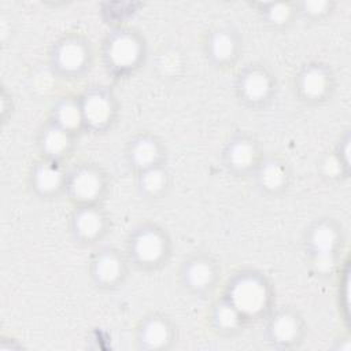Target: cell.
Wrapping results in <instances>:
<instances>
[{
  "instance_id": "1",
  "label": "cell",
  "mask_w": 351,
  "mask_h": 351,
  "mask_svg": "<svg viewBox=\"0 0 351 351\" xmlns=\"http://www.w3.org/2000/svg\"><path fill=\"white\" fill-rule=\"evenodd\" d=\"M223 296L245 321L266 317L271 306V288L266 277L254 270L236 273L226 284Z\"/></svg>"
},
{
  "instance_id": "2",
  "label": "cell",
  "mask_w": 351,
  "mask_h": 351,
  "mask_svg": "<svg viewBox=\"0 0 351 351\" xmlns=\"http://www.w3.org/2000/svg\"><path fill=\"white\" fill-rule=\"evenodd\" d=\"M171 251L167 232L152 222L133 228L126 240L125 255L129 263L141 270H156L166 265Z\"/></svg>"
},
{
  "instance_id": "3",
  "label": "cell",
  "mask_w": 351,
  "mask_h": 351,
  "mask_svg": "<svg viewBox=\"0 0 351 351\" xmlns=\"http://www.w3.org/2000/svg\"><path fill=\"white\" fill-rule=\"evenodd\" d=\"M343 233L339 223L332 218L314 221L304 234L306 251L311 270L318 277H329L337 267Z\"/></svg>"
},
{
  "instance_id": "4",
  "label": "cell",
  "mask_w": 351,
  "mask_h": 351,
  "mask_svg": "<svg viewBox=\"0 0 351 351\" xmlns=\"http://www.w3.org/2000/svg\"><path fill=\"white\" fill-rule=\"evenodd\" d=\"M103 58L110 70L126 74L140 67L145 58V43L132 29H117L104 40Z\"/></svg>"
},
{
  "instance_id": "5",
  "label": "cell",
  "mask_w": 351,
  "mask_h": 351,
  "mask_svg": "<svg viewBox=\"0 0 351 351\" xmlns=\"http://www.w3.org/2000/svg\"><path fill=\"white\" fill-rule=\"evenodd\" d=\"M90 62V45L81 36H64L51 48L49 63L53 73L60 77L77 78L89 69Z\"/></svg>"
},
{
  "instance_id": "6",
  "label": "cell",
  "mask_w": 351,
  "mask_h": 351,
  "mask_svg": "<svg viewBox=\"0 0 351 351\" xmlns=\"http://www.w3.org/2000/svg\"><path fill=\"white\" fill-rule=\"evenodd\" d=\"M106 189L104 173L92 163H81L67 173L64 193L74 207L99 204Z\"/></svg>"
},
{
  "instance_id": "7",
  "label": "cell",
  "mask_w": 351,
  "mask_h": 351,
  "mask_svg": "<svg viewBox=\"0 0 351 351\" xmlns=\"http://www.w3.org/2000/svg\"><path fill=\"white\" fill-rule=\"evenodd\" d=\"M276 90L271 73L261 64L244 67L236 80L237 97L250 107H262L269 103Z\"/></svg>"
},
{
  "instance_id": "8",
  "label": "cell",
  "mask_w": 351,
  "mask_h": 351,
  "mask_svg": "<svg viewBox=\"0 0 351 351\" xmlns=\"http://www.w3.org/2000/svg\"><path fill=\"white\" fill-rule=\"evenodd\" d=\"M128 258L112 247L99 248L89 263L92 282L101 289H111L121 285L126 277Z\"/></svg>"
},
{
  "instance_id": "9",
  "label": "cell",
  "mask_w": 351,
  "mask_h": 351,
  "mask_svg": "<svg viewBox=\"0 0 351 351\" xmlns=\"http://www.w3.org/2000/svg\"><path fill=\"white\" fill-rule=\"evenodd\" d=\"M178 278L185 291L195 296H203L215 287L218 266L210 256L195 254L181 263Z\"/></svg>"
},
{
  "instance_id": "10",
  "label": "cell",
  "mask_w": 351,
  "mask_h": 351,
  "mask_svg": "<svg viewBox=\"0 0 351 351\" xmlns=\"http://www.w3.org/2000/svg\"><path fill=\"white\" fill-rule=\"evenodd\" d=\"M78 99L86 129L101 132L110 128L117 115V103L108 90L92 88L84 92Z\"/></svg>"
},
{
  "instance_id": "11",
  "label": "cell",
  "mask_w": 351,
  "mask_h": 351,
  "mask_svg": "<svg viewBox=\"0 0 351 351\" xmlns=\"http://www.w3.org/2000/svg\"><path fill=\"white\" fill-rule=\"evenodd\" d=\"M306 332L303 318L292 308H280L269 315L266 322L267 340L281 350L296 347Z\"/></svg>"
},
{
  "instance_id": "12",
  "label": "cell",
  "mask_w": 351,
  "mask_h": 351,
  "mask_svg": "<svg viewBox=\"0 0 351 351\" xmlns=\"http://www.w3.org/2000/svg\"><path fill=\"white\" fill-rule=\"evenodd\" d=\"M134 341L138 350L163 351L174 341V326L169 317L160 313L144 315L134 330Z\"/></svg>"
},
{
  "instance_id": "13",
  "label": "cell",
  "mask_w": 351,
  "mask_h": 351,
  "mask_svg": "<svg viewBox=\"0 0 351 351\" xmlns=\"http://www.w3.org/2000/svg\"><path fill=\"white\" fill-rule=\"evenodd\" d=\"M333 88V77L329 69L321 63H307L295 77L298 96L308 103L318 104L325 101Z\"/></svg>"
},
{
  "instance_id": "14",
  "label": "cell",
  "mask_w": 351,
  "mask_h": 351,
  "mask_svg": "<svg viewBox=\"0 0 351 351\" xmlns=\"http://www.w3.org/2000/svg\"><path fill=\"white\" fill-rule=\"evenodd\" d=\"M108 218L99 204L75 206L70 217V233L80 244H95L107 233Z\"/></svg>"
},
{
  "instance_id": "15",
  "label": "cell",
  "mask_w": 351,
  "mask_h": 351,
  "mask_svg": "<svg viewBox=\"0 0 351 351\" xmlns=\"http://www.w3.org/2000/svg\"><path fill=\"white\" fill-rule=\"evenodd\" d=\"M223 163L229 171L236 176L254 174L262 159L258 143L245 134L232 137L223 148Z\"/></svg>"
},
{
  "instance_id": "16",
  "label": "cell",
  "mask_w": 351,
  "mask_h": 351,
  "mask_svg": "<svg viewBox=\"0 0 351 351\" xmlns=\"http://www.w3.org/2000/svg\"><path fill=\"white\" fill-rule=\"evenodd\" d=\"M67 173L60 162L40 158L30 167V186L40 197H53L64 192Z\"/></svg>"
},
{
  "instance_id": "17",
  "label": "cell",
  "mask_w": 351,
  "mask_h": 351,
  "mask_svg": "<svg viewBox=\"0 0 351 351\" xmlns=\"http://www.w3.org/2000/svg\"><path fill=\"white\" fill-rule=\"evenodd\" d=\"M240 51L237 34L225 26L214 27L206 34L204 53L208 62L215 67L232 66Z\"/></svg>"
},
{
  "instance_id": "18",
  "label": "cell",
  "mask_w": 351,
  "mask_h": 351,
  "mask_svg": "<svg viewBox=\"0 0 351 351\" xmlns=\"http://www.w3.org/2000/svg\"><path fill=\"white\" fill-rule=\"evenodd\" d=\"M162 159L163 145L151 133H138L126 145V160L136 173L160 165Z\"/></svg>"
},
{
  "instance_id": "19",
  "label": "cell",
  "mask_w": 351,
  "mask_h": 351,
  "mask_svg": "<svg viewBox=\"0 0 351 351\" xmlns=\"http://www.w3.org/2000/svg\"><path fill=\"white\" fill-rule=\"evenodd\" d=\"M256 186L267 195H278L289 184V170L285 162L274 156H262L254 171Z\"/></svg>"
},
{
  "instance_id": "20",
  "label": "cell",
  "mask_w": 351,
  "mask_h": 351,
  "mask_svg": "<svg viewBox=\"0 0 351 351\" xmlns=\"http://www.w3.org/2000/svg\"><path fill=\"white\" fill-rule=\"evenodd\" d=\"M74 136L53 122H48L38 136V148L41 152V158H47L51 160L62 162L73 147Z\"/></svg>"
},
{
  "instance_id": "21",
  "label": "cell",
  "mask_w": 351,
  "mask_h": 351,
  "mask_svg": "<svg viewBox=\"0 0 351 351\" xmlns=\"http://www.w3.org/2000/svg\"><path fill=\"white\" fill-rule=\"evenodd\" d=\"M51 122L75 136L85 128L80 99L73 96L60 97L52 107Z\"/></svg>"
},
{
  "instance_id": "22",
  "label": "cell",
  "mask_w": 351,
  "mask_h": 351,
  "mask_svg": "<svg viewBox=\"0 0 351 351\" xmlns=\"http://www.w3.org/2000/svg\"><path fill=\"white\" fill-rule=\"evenodd\" d=\"M210 322L217 332L222 335H233L240 332L245 324V319L240 311L222 295L211 307Z\"/></svg>"
},
{
  "instance_id": "23",
  "label": "cell",
  "mask_w": 351,
  "mask_h": 351,
  "mask_svg": "<svg viewBox=\"0 0 351 351\" xmlns=\"http://www.w3.org/2000/svg\"><path fill=\"white\" fill-rule=\"evenodd\" d=\"M170 185V174L163 163L148 167L137 173L136 188L140 196L145 199L160 197Z\"/></svg>"
},
{
  "instance_id": "24",
  "label": "cell",
  "mask_w": 351,
  "mask_h": 351,
  "mask_svg": "<svg viewBox=\"0 0 351 351\" xmlns=\"http://www.w3.org/2000/svg\"><path fill=\"white\" fill-rule=\"evenodd\" d=\"M259 12L263 21L273 27L288 26L296 12V3L291 1H269L259 3Z\"/></svg>"
},
{
  "instance_id": "25",
  "label": "cell",
  "mask_w": 351,
  "mask_h": 351,
  "mask_svg": "<svg viewBox=\"0 0 351 351\" xmlns=\"http://www.w3.org/2000/svg\"><path fill=\"white\" fill-rule=\"evenodd\" d=\"M184 67V56L176 48L163 49L156 59V69L163 78H174Z\"/></svg>"
},
{
  "instance_id": "26",
  "label": "cell",
  "mask_w": 351,
  "mask_h": 351,
  "mask_svg": "<svg viewBox=\"0 0 351 351\" xmlns=\"http://www.w3.org/2000/svg\"><path fill=\"white\" fill-rule=\"evenodd\" d=\"M350 167L337 156V154L329 152L319 162V173L328 181H339L348 176Z\"/></svg>"
},
{
  "instance_id": "27",
  "label": "cell",
  "mask_w": 351,
  "mask_h": 351,
  "mask_svg": "<svg viewBox=\"0 0 351 351\" xmlns=\"http://www.w3.org/2000/svg\"><path fill=\"white\" fill-rule=\"evenodd\" d=\"M332 10L333 3L328 0H304L296 3V12L311 21H317L329 15Z\"/></svg>"
},
{
  "instance_id": "28",
  "label": "cell",
  "mask_w": 351,
  "mask_h": 351,
  "mask_svg": "<svg viewBox=\"0 0 351 351\" xmlns=\"http://www.w3.org/2000/svg\"><path fill=\"white\" fill-rule=\"evenodd\" d=\"M335 152L350 167V155H348V152H350V136L348 134H346L344 138H341L339 141Z\"/></svg>"
}]
</instances>
